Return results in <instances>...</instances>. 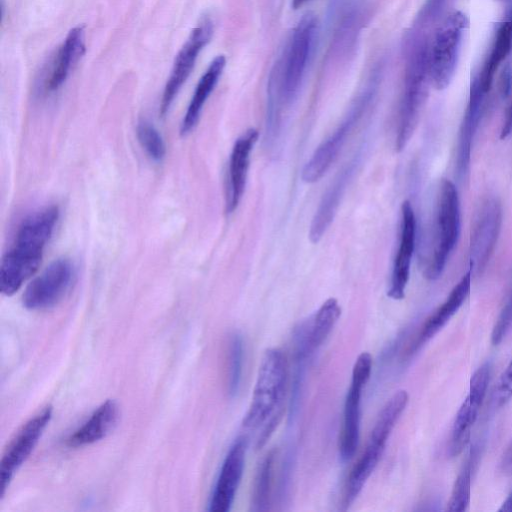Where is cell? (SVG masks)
<instances>
[{
  "mask_svg": "<svg viewBox=\"0 0 512 512\" xmlns=\"http://www.w3.org/2000/svg\"><path fill=\"white\" fill-rule=\"evenodd\" d=\"M486 94L476 76L471 83L468 105L457 138L455 175L460 182L466 181L469 176L473 140L483 115Z\"/></svg>",
  "mask_w": 512,
  "mask_h": 512,
  "instance_id": "16",
  "label": "cell"
},
{
  "mask_svg": "<svg viewBox=\"0 0 512 512\" xmlns=\"http://www.w3.org/2000/svg\"><path fill=\"white\" fill-rule=\"evenodd\" d=\"M317 30V18L312 13H306L293 29L271 74L269 103L282 108L297 95L313 52Z\"/></svg>",
  "mask_w": 512,
  "mask_h": 512,
  "instance_id": "5",
  "label": "cell"
},
{
  "mask_svg": "<svg viewBox=\"0 0 512 512\" xmlns=\"http://www.w3.org/2000/svg\"><path fill=\"white\" fill-rule=\"evenodd\" d=\"M371 88L369 87L357 99L341 124L314 151L302 171L301 177L304 182L314 183L319 181L333 164L353 127L362 117L363 112L371 101L373 95V89Z\"/></svg>",
  "mask_w": 512,
  "mask_h": 512,
  "instance_id": "11",
  "label": "cell"
},
{
  "mask_svg": "<svg viewBox=\"0 0 512 512\" xmlns=\"http://www.w3.org/2000/svg\"><path fill=\"white\" fill-rule=\"evenodd\" d=\"M356 161L349 163L334 179L327 189L312 219L309 238L312 243H317L325 234L334 219L341 198L355 170Z\"/></svg>",
  "mask_w": 512,
  "mask_h": 512,
  "instance_id": "22",
  "label": "cell"
},
{
  "mask_svg": "<svg viewBox=\"0 0 512 512\" xmlns=\"http://www.w3.org/2000/svg\"><path fill=\"white\" fill-rule=\"evenodd\" d=\"M416 240V218L409 200L401 206V223L398 250L394 259L388 296L401 300L405 296Z\"/></svg>",
  "mask_w": 512,
  "mask_h": 512,
  "instance_id": "15",
  "label": "cell"
},
{
  "mask_svg": "<svg viewBox=\"0 0 512 512\" xmlns=\"http://www.w3.org/2000/svg\"><path fill=\"white\" fill-rule=\"evenodd\" d=\"M310 1L311 0H292V7L294 9H299L300 7L304 6L306 3Z\"/></svg>",
  "mask_w": 512,
  "mask_h": 512,
  "instance_id": "36",
  "label": "cell"
},
{
  "mask_svg": "<svg viewBox=\"0 0 512 512\" xmlns=\"http://www.w3.org/2000/svg\"><path fill=\"white\" fill-rule=\"evenodd\" d=\"M512 397V358L504 371L500 374L492 395L495 406L500 407Z\"/></svg>",
  "mask_w": 512,
  "mask_h": 512,
  "instance_id": "31",
  "label": "cell"
},
{
  "mask_svg": "<svg viewBox=\"0 0 512 512\" xmlns=\"http://www.w3.org/2000/svg\"><path fill=\"white\" fill-rule=\"evenodd\" d=\"M472 272L470 269L453 287L445 301L423 322L417 336L409 346L407 355H413L426 342L433 338L457 313L466 300L471 286Z\"/></svg>",
  "mask_w": 512,
  "mask_h": 512,
  "instance_id": "19",
  "label": "cell"
},
{
  "mask_svg": "<svg viewBox=\"0 0 512 512\" xmlns=\"http://www.w3.org/2000/svg\"><path fill=\"white\" fill-rule=\"evenodd\" d=\"M255 128L247 129L234 143L228 168L226 211L232 213L239 205L247 181L250 153L258 139Z\"/></svg>",
  "mask_w": 512,
  "mask_h": 512,
  "instance_id": "18",
  "label": "cell"
},
{
  "mask_svg": "<svg viewBox=\"0 0 512 512\" xmlns=\"http://www.w3.org/2000/svg\"><path fill=\"white\" fill-rule=\"evenodd\" d=\"M85 53V31L82 26L72 28L58 48L43 80L45 93L60 89L69 77L74 65Z\"/></svg>",
  "mask_w": 512,
  "mask_h": 512,
  "instance_id": "20",
  "label": "cell"
},
{
  "mask_svg": "<svg viewBox=\"0 0 512 512\" xmlns=\"http://www.w3.org/2000/svg\"><path fill=\"white\" fill-rule=\"evenodd\" d=\"M213 29L212 19L208 15L203 16L176 55L162 94L160 104L161 115H165L168 112L175 97L190 76L199 53L212 38Z\"/></svg>",
  "mask_w": 512,
  "mask_h": 512,
  "instance_id": "12",
  "label": "cell"
},
{
  "mask_svg": "<svg viewBox=\"0 0 512 512\" xmlns=\"http://www.w3.org/2000/svg\"><path fill=\"white\" fill-rule=\"evenodd\" d=\"M443 3L444 0H426L417 16L415 27L423 28L434 22L442 9Z\"/></svg>",
  "mask_w": 512,
  "mask_h": 512,
  "instance_id": "32",
  "label": "cell"
},
{
  "mask_svg": "<svg viewBox=\"0 0 512 512\" xmlns=\"http://www.w3.org/2000/svg\"><path fill=\"white\" fill-rule=\"evenodd\" d=\"M405 390L395 392L382 407L370 433L365 450L352 467L343 496L345 509L355 500L375 470L388 438L408 403Z\"/></svg>",
  "mask_w": 512,
  "mask_h": 512,
  "instance_id": "6",
  "label": "cell"
},
{
  "mask_svg": "<svg viewBox=\"0 0 512 512\" xmlns=\"http://www.w3.org/2000/svg\"><path fill=\"white\" fill-rule=\"evenodd\" d=\"M225 64L226 58L224 55L216 56L199 79L180 125L181 135H187L197 125L201 111L214 90Z\"/></svg>",
  "mask_w": 512,
  "mask_h": 512,
  "instance_id": "23",
  "label": "cell"
},
{
  "mask_svg": "<svg viewBox=\"0 0 512 512\" xmlns=\"http://www.w3.org/2000/svg\"><path fill=\"white\" fill-rule=\"evenodd\" d=\"M468 19L460 11L447 16L430 43V82L438 90L445 89L454 77Z\"/></svg>",
  "mask_w": 512,
  "mask_h": 512,
  "instance_id": "7",
  "label": "cell"
},
{
  "mask_svg": "<svg viewBox=\"0 0 512 512\" xmlns=\"http://www.w3.org/2000/svg\"><path fill=\"white\" fill-rule=\"evenodd\" d=\"M512 329V273L510 276L503 305L496 318L491 333V342L493 345H499L505 336Z\"/></svg>",
  "mask_w": 512,
  "mask_h": 512,
  "instance_id": "30",
  "label": "cell"
},
{
  "mask_svg": "<svg viewBox=\"0 0 512 512\" xmlns=\"http://www.w3.org/2000/svg\"><path fill=\"white\" fill-rule=\"evenodd\" d=\"M490 378V364H482L470 380L469 393L456 413L446 446L448 457L458 456L470 440L472 427L478 417Z\"/></svg>",
  "mask_w": 512,
  "mask_h": 512,
  "instance_id": "13",
  "label": "cell"
},
{
  "mask_svg": "<svg viewBox=\"0 0 512 512\" xmlns=\"http://www.w3.org/2000/svg\"><path fill=\"white\" fill-rule=\"evenodd\" d=\"M119 415L118 404L114 400L105 401L68 437L67 445L77 448L100 441L115 428Z\"/></svg>",
  "mask_w": 512,
  "mask_h": 512,
  "instance_id": "21",
  "label": "cell"
},
{
  "mask_svg": "<svg viewBox=\"0 0 512 512\" xmlns=\"http://www.w3.org/2000/svg\"><path fill=\"white\" fill-rule=\"evenodd\" d=\"M498 471L504 476L512 475V439L501 456Z\"/></svg>",
  "mask_w": 512,
  "mask_h": 512,
  "instance_id": "33",
  "label": "cell"
},
{
  "mask_svg": "<svg viewBox=\"0 0 512 512\" xmlns=\"http://www.w3.org/2000/svg\"><path fill=\"white\" fill-rule=\"evenodd\" d=\"M287 380L286 359L278 348L265 351L261 359L250 406L243 419L247 429L262 427L257 447H262L280 421Z\"/></svg>",
  "mask_w": 512,
  "mask_h": 512,
  "instance_id": "4",
  "label": "cell"
},
{
  "mask_svg": "<svg viewBox=\"0 0 512 512\" xmlns=\"http://www.w3.org/2000/svg\"><path fill=\"white\" fill-rule=\"evenodd\" d=\"M274 461L275 453L270 451L258 466L252 493L251 509L253 511L269 509Z\"/></svg>",
  "mask_w": 512,
  "mask_h": 512,
  "instance_id": "26",
  "label": "cell"
},
{
  "mask_svg": "<svg viewBox=\"0 0 512 512\" xmlns=\"http://www.w3.org/2000/svg\"><path fill=\"white\" fill-rule=\"evenodd\" d=\"M503 219V207L497 196L489 195L478 205L474 214L470 243L469 269L481 275L497 245Z\"/></svg>",
  "mask_w": 512,
  "mask_h": 512,
  "instance_id": "8",
  "label": "cell"
},
{
  "mask_svg": "<svg viewBox=\"0 0 512 512\" xmlns=\"http://www.w3.org/2000/svg\"><path fill=\"white\" fill-rule=\"evenodd\" d=\"M371 370L372 357L368 352H362L354 363L350 386L344 402L338 445L340 457L344 461L351 459L358 448L361 396L370 378Z\"/></svg>",
  "mask_w": 512,
  "mask_h": 512,
  "instance_id": "9",
  "label": "cell"
},
{
  "mask_svg": "<svg viewBox=\"0 0 512 512\" xmlns=\"http://www.w3.org/2000/svg\"><path fill=\"white\" fill-rule=\"evenodd\" d=\"M512 50V9L506 14V19L499 25L496 35L489 52V55L483 65V68L477 76L479 83L485 93H488L494 75Z\"/></svg>",
  "mask_w": 512,
  "mask_h": 512,
  "instance_id": "25",
  "label": "cell"
},
{
  "mask_svg": "<svg viewBox=\"0 0 512 512\" xmlns=\"http://www.w3.org/2000/svg\"><path fill=\"white\" fill-rule=\"evenodd\" d=\"M499 512H503V511H512V489L511 491L509 492L508 496L506 497V499L503 501V503L501 504V507L498 509Z\"/></svg>",
  "mask_w": 512,
  "mask_h": 512,
  "instance_id": "35",
  "label": "cell"
},
{
  "mask_svg": "<svg viewBox=\"0 0 512 512\" xmlns=\"http://www.w3.org/2000/svg\"><path fill=\"white\" fill-rule=\"evenodd\" d=\"M243 340L238 333L229 336L226 349V387L230 396L237 394L243 366Z\"/></svg>",
  "mask_w": 512,
  "mask_h": 512,
  "instance_id": "28",
  "label": "cell"
},
{
  "mask_svg": "<svg viewBox=\"0 0 512 512\" xmlns=\"http://www.w3.org/2000/svg\"><path fill=\"white\" fill-rule=\"evenodd\" d=\"M59 208L47 206L28 216L19 226L13 245L0 267V290L11 296L35 274L59 219Z\"/></svg>",
  "mask_w": 512,
  "mask_h": 512,
  "instance_id": "1",
  "label": "cell"
},
{
  "mask_svg": "<svg viewBox=\"0 0 512 512\" xmlns=\"http://www.w3.org/2000/svg\"><path fill=\"white\" fill-rule=\"evenodd\" d=\"M474 452L470 451L455 479L446 510L463 512L470 504L471 476L473 467Z\"/></svg>",
  "mask_w": 512,
  "mask_h": 512,
  "instance_id": "27",
  "label": "cell"
},
{
  "mask_svg": "<svg viewBox=\"0 0 512 512\" xmlns=\"http://www.w3.org/2000/svg\"><path fill=\"white\" fill-rule=\"evenodd\" d=\"M137 137L147 155L156 162L161 161L166 154V145L160 132L147 120H141L137 125Z\"/></svg>",
  "mask_w": 512,
  "mask_h": 512,
  "instance_id": "29",
  "label": "cell"
},
{
  "mask_svg": "<svg viewBox=\"0 0 512 512\" xmlns=\"http://www.w3.org/2000/svg\"><path fill=\"white\" fill-rule=\"evenodd\" d=\"M245 453L246 441L240 437L232 444L223 461L210 499L209 511L230 510L243 475Z\"/></svg>",
  "mask_w": 512,
  "mask_h": 512,
  "instance_id": "17",
  "label": "cell"
},
{
  "mask_svg": "<svg viewBox=\"0 0 512 512\" xmlns=\"http://www.w3.org/2000/svg\"><path fill=\"white\" fill-rule=\"evenodd\" d=\"M461 227L460 201L455 184L441 179L431 223L422 252V273L428 280L438 279L454 251Z\"/></svg>",
  "mask_w": 512,
  "mask_h": 512,
  "instance_id": "3",
  "label": "cell"
},
{
  "mask_svg": "<svg viewBox=\"0 0 512 512\" xmlns=\"http://www.w3.org/2000/svg\"><path fill=\"white\" fill-rule=\"evenodd\" d=\"M341 315V308L335 298L327 299L316 312L301 345V356L307 357L317 350L330 334Z\"/></svg>",
  "mask_w": 512,
  "mask_h": 512,
  "instance_id": "24",
  "label": "cell"
},
{
  "mask_svg": "<svg viewBox=\"0 0 512 512\" xmlns=\"http://www.w3.org/2000/svg\"><path fill=\"white\" fill-rule=\"evenodd\" d=\"M405 75L402 96L400 99L395 149L402 151L417 127L421 110L425 103L429 74L430 43L427 37L413 28L405 40Z\"/></svg>",
  "mask_w": 512,
  "mask_h": 512,
  "instance_id": "2",
  "label": "cell"
},
{
  "mask_svg": "<svg viewBox=\"0 0 512 512\" xmlns=\"http://www.w3.org/2000/svg\"><path fill=\"white\" fill-rule=\"evenodd\" d=\"M512 134V102L508 107L500 131V139L504 140Z\"/></svg>",
  "mask_w": 512,
  "mask_h": 512,
  "instance_id": "34",
  "label": "cell"
},
{
  "mask_svg": "<svg viewBox=\"0 0 512 512\" xmlns=\"http://www.w3.org/2000/svg\"><path fill=\"white\" fill-rule=\"evenodd\" d=\"M75 278L74 264L67 258L54 260L26 287L23 305L30 310L55 306L70 290Z\"/></svg>",
  "mask_w": 512,
  "mask_h": 512,
  "instance_id": "10",
  "label": "cell"
},
{
  "mask_svg": "<svg viewBox=\"0 0 512 512\" xmlns=\"http://www.w3.org/2000/svg\"><path fill=\"white\" fill-rule=\"evenodd\" d=\"M52 417V408L45 407L30 418L5 449L0 462V498L18 468L29 457Z\"/></svg>",
  "mask_w": 512,
  "mask_h": 512,
  "instance_id": "14",
  "label": "cell"
}]
</instances>
